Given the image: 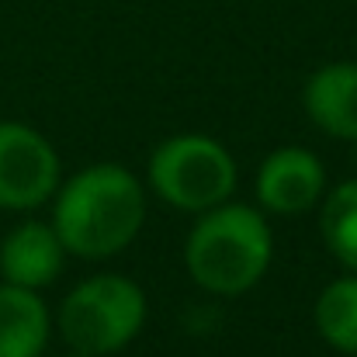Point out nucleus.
Listing matches in <instances>:
<instances>
[{
	"mask_svg": "<svg viewBox=\"0 0 357 357\" xmlns=\"http://www.w3.org/2000/svg\"><path fill=\"white\" fill-rule=\"evenodd\" d=\"M52 198V229L59 233L66 253L84 260L121 253L139 236L146 219V191L135 174L119 163H98L73 174Z\"/></svg>",
	"mask_w": 357,
	"mask_h": 357,
	"instance_id": "nucleus-1",
	"label": "nucleus"
},
{
	"mask_svg": "<svg viewBox=\"0 0 357 357\" xmlns=\"http://www.w3.org/2000/svg\"><path fill=\"white\" fill-rule=\"evenodd\" d=\"M274 236L264 212L250 205H215L202 212L184 243L188 274L212 295H243L271 267Z\"/></svg>",
	"mask_w": 357,
	"mask_h": 357,
	"instance_id": "nucleus-2",
	"label": "nucleus"
},
{
	"mask_svg": "<svg viewBox=\"0 0 357 357\" xmlns=\"http://www.w3.org/2000/svg\"><path fill=\"white\" fill-rule=\"evenodd\" d=\"M146 323V295L132 278L94 274L80 281L59 305V330L80 357L119 354Z\"/></svg>",
	"mask_w": 357,
	"mask_h": 357,
	"instance_id": "nucleus-3",
	"label": "nucleus"
},
{
	"mask_svg": "<svg viewBox=\"0 0 357 357\" xmlns=\"http://www.w3.org/2000/svg\"><path fill=\"white\" fill-rule=\"evenodd\" d=\"M149 188L181 212H208L229 202L236 188V160L208 135H174L149 156Z\"/></svg>",
	"mask_w": 357,
	"mask_h": 357,
	"instance_id": "nucleus-4",
	"label": "nucleus"
},
{
	"mask_svg": "<svg viewBox=\"0 0 357 357\" xmlns=\"http://www.w3.org/2000/svg\"><path fill=\"white\" fill-rule=\"evenodd\" d=\"M59 184L52 142L24 121H0V208L31 212L45 205Z\"/></svg>",
	"mask_w": 357,
	"mask_h": 357,
	"instance_id": "nucleus-5",
	"label": "nucleus"
},
{
	"mask_svg": "<svg viewBox=\"0 0 357 357\" xmlns=\"http://www.w3.org/2000/svg\"><path fill=\"white\" fill-rule=\"evenodd\" d=\"M326 195V167L305 146L274 149L257 170V202L271 215H302Z\"/></svg>",
	"mask_w": 357,
	"mask_h": 357,
	"instance_id": "nucleus-6",
	"label": "nucleus"
},
{
	"mask_svg": "<svg viewBox=\"0 0 357 357\" xmlns=\"http://www.w3.org/2000/svg\"><path fill=\"white\" fill-rule=\"evenodd\" d=\"M66 246L52 222L28 219L14 226L0 243V278L7 284H21L31 291H42L63 274Z\"/></svg>",
	"mask_w": 357,
	"mask_h": 357,
	"instance_id": "nucleus-7",
	"label": "nucleus"
},
{
	"mask_svg": "<svg viewBox=\"0 0 357 357\" xmlns=\"http://www.w3.org/2000/svg\"><path fill=\"white\" fill-rule=\"evenodd\" d=\"M305 112L326 135L357 142V63L319 66L305 84Z\"/></svg>",
	"mask_w": 357,
	"mask_h": 357,
	"instance_id": "nucleus-8",
	"label": "nucleus"
},
{
	"mask_svg": "<svg viewBox=\"0 0 357 357\" xmlns=\"http://www.w3.org/2000/svg\"><path fill=\"white\" fill-rule=\"evenodd\" d=\"M49 309L38 291L0 281V357H42Z\"/></svg>",
	"mask_w": 357,
	"mask_h": 357,
	"instance_id": "nucleus-9",
	"label": "nucleus"
},
{
	"mask_svg": "<svg viewBox=\"0 0 357 357\" xmlns=\"http://www.w3.org/2000/svg\"><path fill=\"white\" fill-rule=\"evenodd\" d=\"M312 319H316L319 337L333 351L357 357V271H351L347 278L330 281L319 291Z\"/></svg>",
	"mask_w": 357,
	"mask_h": 357,
	"instance_id": "nucleus-10",
	"label": "nucleus"
},
{
	"mask_svg": "<svg viewBox=\"0 0 357 357\" xmlns=\"http://www.w3.org/2000/svg\"><path fill=\"white\" fill-rule=\"evenodd\" d=\"M319 233L326 250L344 267L357 271V181H344L326 195L319 208Z\"/></svg>",
	"mask_w": 357,
	"mask_h": 357,
	"instance_id": "nucleus-11",
	"label": "nucleus"
}]
</instances>
